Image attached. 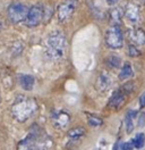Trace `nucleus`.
Segmentation results:
<instances>
[{"label":"nucleus","instance_id":"obj_1","mask_svg":"<svg viewBox=\"0 0 145 150\" xmlns=\"http://www.w3.org/2000/svg\"><path fill=\"white\" fill-rule=\"evenodd\" d=\"M51 143L49 137L34 124L26 138L18 143V149H48L51 147Z\"/></svg>","mask_w":145,"mask_h":150},{"label":"nucleus","instance_id":"obj_2","mask_svg":"<svg viewBox=\"0 0 145 150\" xmlns=\"http://www.w3.org/2000/svg\"><path fill=\"white\" fill-rule=\"evenodd\" d=\"M37 110V105L35 100L27 98V97H18L13 103L11 107V115L19 123L26 122L31 118Z\"/></svg>","mask_w":145,"mask_h":150},{"label":"nucleus","instance_id":"obj_3","mask_svg":"<svg viewBox=\"0 0 145 150\" xmlns=\"http://www.w3.org/2000/svg\"><path fill=\"white\" fill-rule=\"evenodd\" d=\"M66 46H67V41L63 33L53 32L48 37L45 41V52L50 58L57 59L63 56Z\"/></svg>","mask_w":145,"mask_h":150},{"label":"nucleus","instance_id":"obj_4","mask_svg":"<svg viewBox=\"0 0 145 150\" xmlns=\"http://www.w3.org/2000/svg\"><path fill=\"white\" fill-rule=\"evenodd\" d=\"M106 41L107 45L112 49L121 48L124 45V35L121 32V28L118 24H113L108 28L106 34Z\"/></svg>","mask_w":145,"mask_h":150},{"label":"nucleus","instance_id":"obj_5","mask_svg":"<svg viewBox=\"0 0 145 150\" xmlns=\"http://www.w3.org/2000/svg\"><path fill=\"white\" fill-rule=\"evenodd\" d=\"M27 7L22 4V2H11L8 7V17L11 21V23L14 24H18V23H22L23 21H25L27 15Z\"/></svg>","mask_w":145,"mask_h":150},{"label":"nucleus","instance_id":"obj_6","mask_svg":"<svg viewBox=\"0 0 145 150\" xmlns=\"http://www.w3.org/2000/svg\"><path fill=\"white\" fill-rule=\"evenodd\" d=\"M42 18H43V8L39 5H35L27 10L25 24L30 28H34L41 23Z\"/></svg>","mask_w":145,"mask_h":150},{"label":"nucleus","instance_id":"obj_7","mask_svg":"<svg viewBox=\"0 0 145 150\" xmlns=\"http://www.w3.org/2000/svg\"><path fill=\"white\" fill-rule=\"evenodd\" d=\"M76 8V0H67L63 4H61L58 8V18L60 22H65L66 19H68L74 10Z\"/></svg>","mask_w":145,"mask_h":150},{"label":"nucleus","instance_id":"obj_8","mask_svg":"<svg viewBox=\"0 0 145 150\" xmlns=\"http://www.w3.org/2000/svg\"><path fill=\"white\" fill-rule=\"evenodd\" d=\"M125 16L132 24L138 23L139 18H141V11H139L138 6L133 2L128 4L126 6V10H125Z\"/></svg>","mask_w":145,"mask_h":150},{"label":"nucleus","instance_id":"obj_9","mask_svg":"<svg viewBox=\"0 0 145 150\" xmlns=\"http://www.w3.org/2000/svg\"><path fill=\"white\" fill-rule=\"evenodd\" d=\"M70 121L69 118V115L67 112H53L52 115V122L53 124L59 127V129H63L68 125V123Z\"/></svg>","mask_w":145,"mask_h":150},{"label":"nucleus","instance_id":"obj_10","mask_svg":"<svg viewBox=\"0 0 145 150\" xmlns=\"http://www.w3.org/2000/svg\"><path fill=\"white\" fill-rule=\"evenodd\" d=\"M128 37L130 41L136 45H145V32L141 28H134L128 31Z\"/></svg>","mask_w":145,"mask_h":150},{"label":"nucleus","instance_id":"obj_11","mask_svg":"<svg viewBox=\"0 0 145 150\" xmlns=\"http://www.w3.org/2000/svg\"><path fill=\"white\" fill-rule=\"evenodd\" d=\"M125 97H126V93L124 91H121V90L116 91L111 96V98H110L108 103V106L111 108H119L125 101Z\"/></svg>","mask_w":145,"mask_h":150},{"label":"nucleus","instance_id":"obj_12","mask_svg":"<svg viewBox=\"0 0 145 150\" xmlns=\"http://www.w3.org/2000/svg\"><path fill=\"white\" fill-rule=\"evenodd\" d=\"M112 83V80H111V77L107 74H102L99 76V79H98V81H96V89H98V91H101V92H103V91H107L109 88H110V85Z\"/></svg>","mask_w":145,"mask_h":150},{"label":"nucleus","instance_id":"obj_13","mask_svg":"<svg viewBox=\"0 0 145 150\" xmlns=\"http://www.w3.org/2000/svg\"><path fill=\"white\" fill-rule=\"evenodd\" d=\"M18 81H19L20 86L26 91H31L34 86V77L32 75L20 74L18 76Z\"/></svg>","mask_w":145,"mask_h":150},{"label":"nucleus","instance_id":"obj_14","mask_svg":"<svg viewBox=\"0 0 145 150\" xmlns=\"http://www.w3.org/2000/svg\"><path fill=\"white\" fill-rule=\"evenodd\" d=\"M132 76H133L132 66L129 65V64H126L122 67V69L120 71V73H119V79L120 80H127V79H130Z\"/></svg>","mask_w":145,"mask_h":150},{"label":"nucleus","instance_id":"obj_15","mask_svg":"<svg viewBox=\"0 0 145 150\" xmlns=\"http://www.w3.org/2000/svg\"><path fill=\"white\" fill-rule=\"evenodd\" d=\"M84 134H85V130L83 127H75L68 132V137L72 140L81 139L82 137H84Z\"/></svg>","mask_w":145,"mask_h":150},{"label":"nucleus","instance_id":"obj_16","mask_svg":"<svg viewBox=\"0 0 145 150\" xmlns=\"http://www.w3.org/2000/svg\"><path fill=\"white\" fill-rule=\"evenodd\" d=\"M136 112H128V114L126 115V120H125V123H126V131L127 133H130L134 129V123H133V118L135 117Z\"/></svg>","mask_w":145,"mask_h":150},{"label":"nucleus","instance_id":"obj_17","mask_svg":"<svg viewBox=\"0 0 145 150\" xmlns=\"http://www.w3.org/2000/svg\"><path fill=\"white\" fill-rule=\"evenodd\" d=\"M130 141H132V143H133L134 148H142V147L144 146L145 135L143 134V133H138V134H136L135 138Z\"/></svg>","mask_w":145,"mask_h":150},{"label":"nucleus","instance_id":"obj_18","mask_svg":"<svg viewBox=\"0 0 145 150\" xmlns=\"http://www.w3.org/2000/svg\"><path fill=\"white\" fill-rule=\"evenodd\" d=\"M87 122H89L91 126H100V125H102L103 121L100 117H98V116L90 115V116H87Z\"/></svg>","mask_w":145,"mask_h":150},{"label":"nucleus","instance_id":"obj_19","mask_svg":"<svg viewBox=\"0 0 145 150\" xmlns=\"http://www.w3.org/2000/svg\"><path fill=\"white\" fill-rule=\"evenodd\" d=\"M108 65L113 67V68H117L118 66L120 65V58L116 56H111L108 58Z\"/></svg>","mask_w":145,"mask_h":150},{"label":"nucleus","instance_id":"obj_20","mask_svg":"<svg viewBox=\"0 0 145 150\" xmlns=\"http://www.w3.org/2000/svg\"><path fill=\"white\" fill-rule=\"evenodd\" d=\"M111 21L115 23V24H119L120 21H121V14H120V10L115 9L111 13Z\"/></svg>","mask_w":145,"mask_h":150},{"label":"nucleus","instance_id":"obj_21","mask_svg":"<svg viewBox=\"0 0 145 150\" xmlns=\"http://www.w3.org/2000/svg\"><path fill=\"white\" fill-rule=\"evenodd\" d=\"M139 55H141V52H139V50L136 49V47L129 46V56L136 57V56H139Z\"/></svg>","mask_w":145,"mask_h":150},{"label":"nucleus","instance_id":"obj_22","mask_svg":"<svg viewBox=\"0 0 145 150\" xmlns=\"http://www.w3.org/2000/svg\"><path fill=\"white\" fill-rule=\"evenodd\" d=\"M139 105L141 107H145V93H143L139 98Z\"/></svg>","mask_w":145,"mask_h":150},{"label":"nucleus","instance_id":"obj_23","mask_svg":"<svg viewBox=\"0 0 145 150\" xmlns=\"http://www.w3.org/2000/svg\"><path fill=\"white\" fill-rule=\"evenodd\" d=\"M122 146H124V143L121 141H119V142H117V144L115 146V149H122Z\"/></svg>","mask_w":145,"mask_h":150},{"label":"nucleus","instance_id":"obj_24","mask_svg":"<svg viewBox=\"0 0 145 150\" xmlns=\"http://www.w3.org/2000/svg\"><path fill=\"white\" fill-rule=\"evenodd\" d=\"M118 1H120V0H107V2L109 5H115V4H117Z\"/></svg>","mask_w":145,"mask_h":150},{"label":"nucleus","instance_id":"obj_25","mask_svg":"<svg viewBox=\"0 0 145 150\" xmlns=\"http://www.w3.org/2000/svg\"><path fill=\"white\" fill-rule=\"evenodd\" d=\"M2 28V23H1V21H0V28Z\"/></svg>","mask_w":145,"mask_h":150}]
</instances>
